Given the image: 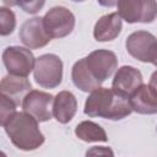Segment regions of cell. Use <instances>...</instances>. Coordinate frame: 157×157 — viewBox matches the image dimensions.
<instances>
[{
	"label": "cell",
	"instance_id": "1",
	"mask_svg": "<svg viewBox=\"0 0 157 157\" xmlns=\"http://www.w3.org/2000/svg\"><path fill=\"white\" fill-rule=\"evenodd\" d=\"M132 112L128 96L113 90L99 87L86 98L83 113L91 118L121 120Z\"/></svg>",
	"mask_w": 157,
	"mask_h": 157
},
{
	"label": "cell",
	"instance_id": "2",
	"mask_svg": "<svg viewBox=\"0 0 157 157\" xmlns=\"http://www.w3.org/2000/svg\"><path fill=\"white\" fill-rule=\"evenodd\" d=\"M2 128L12 145L21 151H34L45 141L38 121L26 112H16Z\"/></svg>",
	"mask_w": 157,
	"mask_h": 157
},
{
	"label": "cell",
	"instance_id": "3",
	"mask_svg": "<svg viewBox=\"0 0 157 157\" xmlns=\"http://www.w3.org/2000/svg\"><path fill=\"white\" fill-rule=\"evenodd\" d=\"M34 81L43 88H55L63 81V61L52 53L43 54L36 59L33 70Z\"/></svg>",
	"mask_w": 157,
	"mask_h": 157
},
{
	"label": "cell",
	"instance_id": "4",
	"mask_svg": "<svg viewBox=\"0 0 157 157\" xmlns=\"http://www.w3.org/2000/svg\"><path fill=\"white\" fill-rule=\"evenodd\" d=\"M128 53L141 63H150L157 67V38L148 31H135L125 40Z\"/></svg>",
	"mask_w": 157,
	"mask_h": 157
},
{
	"label": "cell",
	"instance_id": "5",
	"mask_svg": "<svg viewBox=\"0 0 157 157\" xmlns=\"http://www.w3.org/2000/svg\"><path fill=\"white\" fill-rule=\"evenodd\" d=\"M117 7L120 18L128 23H151L157 17L155 0H120Z\"/></svg>",
	"mask_w": 157,
	"mask_h": 157
},
{
	"label": "cell",
	"instance_id": "6",
	"mask_svg": "<svg viewBox=\"0 0 157 157\" xmlns=\"http://www.w3.org/2000/svg\"><path fill=\"white\" fill-rule=\"evenodd\" d=\"M2 63L9 75L27 77L34 70L36 58L31 49L11 45L2 52Z\"/></svg>",
	"mask_w": 157,
	"mask_h": 157
},
{
	"label": "cell",
	"instance_id": "7",
	"mask_svg": "<svg viewBox=\"0 0 157 157\" xmlns=\"http://www.w3.org/2000/svg\"><path fill=\"white\" fill-rule=\"evenodd\" d=\"M44 27L50 38H64L75 28L74 13L64 6H54L43 17Z\"/></svg>",
	"mask_w": 157,
	"mask_h": 157
},
{
	"label": "cell",
	"instance_id": "8",
	"mask_svg": "<svg viewBox=\"0 0 157 157\" xmlns=\"http://www.w3.org/2000/svg\"><path fill=\"white\" fill-rule=\"evenodd\" d=\"M86 65L92 76L102 85L109 78L118 67V58L114 52L108 49H97L85 56Z\"/></svg>",
	"mask_w": 157,
	"mask_h": 157
},
{
	"label": "cell",
	"instance_id": "9",
	"mask_svg": "<svg viewBox=\"0 0 157 157\" xmlns=\"http://www.w3.org/2000/svg\"><path fill=\"white\" fill-rule=\"evenodd\" d=\"M54 97L44 91L32 90L22 101L23 112L32 115L37 121L44 123L52 119Z\"/></svg>",
	"mask_w": 157,
	"mask_h": 157
},
{
	"label": "cell",
	"instance_id": "10",
	"mask_svg": "<svg viewBox=\"0 0 157 157\" xmlns=\"http://www.w3.org/2000/svg\"><path fill=\"white\" fill-rule=\"evenodd\" d=\"M18 37L28 49L43 48L52 39L45 31L43 17L39 16L26 20L20 27Z\"/></svg>",
	"mask_w": 157,
	"mask_h": 157
},
{
	"label": "cell",
	"instance_id": "11",
	"mask_svg": "<svg viewBox=\"0 0 157 157\" xmlns=\"http://www.w3.org/2000/svg\"><path fill=\"white\" fill-rule=\"evenodd\" d=\"M144 85V77L139 69L131 65L119 67L113 77L112 88L130 97L140 86Z\"/></svg>",
	"mask_w": 157,
	"mask_h": 157
},
{
	"label": "cell",
	"instance_id": "12",
	"mask_svg": "<svg viewBox=\"0 0 157 157\" xmlns=\"http://www.w3.org/2000/svg\"><path fill=\"white\" fill-rule=\"evenodd\" d=\"M129 99L132 112L148 115L157 113V91L150 85L140 86Z\"/></svg>",
	"mask_w": 157,
	"mask_h": 157
},
{
	"label": "cell",
	"instance_id": "13",
	"mask_svg": "<svg viewBox=\"0 0 157 157\" xmlns=\"http://www.w3.org/2000/svg\"><path fill=\"white\" fill-rule=\"evenodd\" d=\"M123 28V22L118 12H110L98 18L93 27V37L97 42H109L115 39Z\"/></svg>",
	"mask_w": 157,
	"mask_h": 157
},
{
	"label": "cell",
	"instance_id": "14",
	"mask_svg": "<svg viewBox=\"0 0 157 157\" xmlns=\"http://www.w3.org/2000/svg\"><path fill=\"white\" fill-rule=\"evenodd\" d=\"M31 88H32V85L27 77L6 75L2 77L0 82V94L13 101L17 105L20 104L21 101H23L26 94L29 91H32Z\"/></svg>",
	"mask_w": 157,
	"mask_h": 157
},
{
	"label": "cell",
	"instance_id": "15",
	"mask_svg": "<svg viewBox=\"0 0 157 157\" xmlns=\"http://www.w3.org/2000/svg\"><path fill=\"white\" fill-rule=\"evenodd\" d=\"M77 110V99L70 91H60L53 102V117L60 124H67L75 117Z\"/></svg>",
	"mask_w": 157,
	"mask_h": 157
},
{
	"label": "cell",
	"instance_id": "16",
	"mask_svg": "<svg viewBox=\"0 0 157 157\" xmlns=\"http://www.w3.org/2000/svg\"><path fill=\"white\" fill-rule=\"evenodd\" d=\"M71 80L74 85L82 92H93L101 87V83L90 72L85 58L77 60L71 69Z\"/></svg>",
	"mask_w": 157,
	"mask_h": 157
},
{
	"label": "cell",
	"instance_id": "17",
	"mask_svg": "<svg viewBox=\"0 0 157 157\" xmlns=\"http://www.w3.org/2000/svg\"><path fill=\"white\" fill-rule=\"evenodd\" d=\"M75 135L85 142H105L108 136L105 130L92 120H83L75 128Z\"/></svg>",
	"mask_w": 157,
	"mask_h": 157
},
{
	"label": "cell",
	"instance_id": "18",
	"mask_svg": "<svg viewBox=\"0 0 157 157\" xmlns=\"http://www.w3.org/2000/svg\"><path fill=\"white\" fill-rule=\"evenodd\" d=\"M16 27V16L13 11L9 7H0V34L9 36L13 32Z\"/></svg>",
	"mask_w": 157,
	"mask_h": 157
},
{
	"label": "cell",
	"instance_id": "19",
	"mask_svg": "<svg viewBox=\"0 0 157 157\" xmlns=\"http://www.w3.org/2000/svg\"><path fill=\"white\" fill-rule=\"evenodd\" d=\"M0 98H1V108H0V124L1 126L5 125V123L16 113V107L17 104L9 99L7 97L0 94Z\"/></svg>",
	"mask_w": 157,
	"mask_h": 157
},
{
	"label": "cell",
	"instance_id": "20",
	"mask_svg": "<svg viewBox=\"0 0 157 157\" xmlns=\"http://www.w3.org/2000/svg\"><path fill=\"white\" fill-rule=\"evenodd\" d=\"M85 157H114V152L108 146H92L86 151Z\"/></svg>",
	"mask_w": 157,
	"mask_h": 157
},
{
	"label": "cell",
	"instance_id": "21",
	"mask_svg": "<svg viewBox=\"0 0 157 157\" xmlns=\"http://www.w3.org/2000/svg\"><path fill=\"white\" fill-rule=\"evenodd\" d=\"M15 5H18L20 7L23 9L25 12L28 13H36L39 11V9L45 4L44 1H18V2H12Z\"/></svg>",
	"mask_w": 157,
	"mask_h": 157
},
{
	"label": "cell",
	"instance_id": "22",
	"mask_svg": "<svg viewBox=\"0 0 157 157\" xmlns=\"http://www.w3.org/2000/svg\"><path fill=\"white\" fill-rule=\"evenodd\" d=\"M150 86H152L156 91H157V70L155 71V72H152V75H151V77H150V83H148Z\"/></svg>",
	"mask_w": 157,
	"mask_h": 157
}]
</instances>
